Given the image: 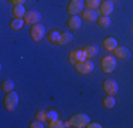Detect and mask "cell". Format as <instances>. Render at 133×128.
Instances as JSON below:
<instances>
[{"label":"cell","instance_id":"9","mask_svg":"<svg viewBox=\"0 0 133 128\" xmlns=\"http://www.w3.org/2000/svg\"><path fill=\"white\" fill-rule=\"evenodd\" d=\"M84 60H88L84 49H77L69 53V63L71 64H77L78 61H84Z\"/></svg>","mask_w":133,"mask_h":128},{"label":"cell","instance_id":"16","mask_svg":"<svg viewBox=\"0 0 133 128\" xmlns=\"http://www.w3.org/2000/svg\"><path fill=\"white\" fill-rule=\"evenodd\" d=\"M84 51L85 54H87V59H92V57H95L98 54V47L95 46V44H88V46L84 47Z\"/></svg>","mask_w":133,"mask_h":128},{"label":"cell","instance_id":"26","mask_svg":"<svg viewBox=\"0 0 133 128\" xmlns=\"http://www.w3.org/2000/svg\"><path fill=\"white\" fill-rule=\"evenodd\" d=\"M30 128H43L44 127V123L43 121H40V120H34V121H31L30 123V125H28Z\"/></svg>","mask_w":133,"mask_h":128},{"label":"cell","instance_id":"18","mask_svg":"<svg viewBox=\"0 0 133 128\" xmlns=\"http://www.w3.org/2000/svg\"><path fill=\"white\" fill-rule=\"evenodd\" d=\"M98 26H99L101 28H108L110 27V23H112V20H110V16H101L99 19H98Z\"/></svg>","mask_w":133,"mask_h":128},{"label":"cell","instance_id":"21","mask_svg":"<svg viewBox=\"0 0 133 128\" xmlns=\"http://www.w3.org/2000/svg\"><path fill=\"white\" fill-rule=\"evenodd\" d=\"M26 24V21H24V19H13V20L10 21V27L13 28V30H21V27Z\"/></svg>","mask_w":133,"mask_h":128},{"label":"cell","instance_id":"11","mask_svg":"<svg viewBox=\"0 0 133 128\" xmlns=\"http://www.w3.org/2000/svg\"><path fill=\"white\" fill-rule=\"evenodd\" d=\"M81 16H82V20L89 21V23L98 20V11L94 10V9H84V11L81 13Z\"/></svg>","mask_w":133,"mask_h":128},{"label":"cell","instance_id":"1","mask_svg":"<svg viewBox=\"0 0 133 128\" xmlns=\"http://www.w3.org/2000/svg\"><path fill=\"white\" fill-rule=\"evenodd\" d=\"M69 123H71V127L85 128V127H88V124L91 123V120H89V115H88V114L79 113V114H74V115H72V117L69 118Z\"/></svg>","mask_w":133,"mask_h":128},{"label":"cell","instance_id":"15","mask_svg":"<svg viewBox=\"0 0 133 128\" xmlns=\"http://www.w3.org/2000/svg\"><path fill=\"white\" fill-rule=\"evenodd\" d=\"M11 13H13V16H14L16 19H24V16H26L27 10L24 9L23 4H14Z\"/></svg>","mask_w":133,"mask_h":128},{"label":"cell","instance_id":"5","mask_svg":"<svg viewBox=\"0 0 133 128\" xmlns=\"http://www.w3.org/2000/svg\"><path fill=\"white\" fill-rule=\"evenodd\" d=\"M74 66H75L77 73H79V74H89V73H92L94 68H95V64L91 61L89 59L84 60V61H78L77 64H74Z\"/></svg>","mask_w":133,"mask_h":128},{"label":"cell","instance_id":"2","mask_svg":"<svg viewBox=\"0 0 133 128\" xmlns=\"http://www.w3.org/2000/svg\"><path fill=\"white\" fill-rule=\"evenodd\" d=\"M4 108L7 111H14L18 105V94L16 91H10V92H6V97H4Z\"/></svg>","mask_w":133,"mask_h":128},{"label":"cell","instance_id":"19","mask_svg":"<svg viewBox=\"0 0 133 128\" xmlns=\"http://www.w3.org/2000/svg\"><path fill=\"white\" fill-rule=\"evenodd\" d=\"M103 107L108 108V110H110V108H113L116 105V100H115V97L113 95H106L105 98H103Z\"/></svg>","mask_w":133,"mask_h":128},{"label":"cell","instance_id":"23","mask_svg":"<svg viewBox=\"0 0 133 128\" xmlns=\"http://www.w3.org/2000/svg\"><path fill=\"white\" fill-rule=\"evenodd\" d=\"M84 2H85L87 9H94V10H96L101 6V0H84Z\"/></svg>","mask_w":133,"mask_h":128},{"label":"cell","instance_id":"25","mask_svg":"<svg viewBox=\"0 0 133 128\" xmlns=\"http://www.w3.org/2000/svg\"><path fill=\"white\" fill-rule=\"evenodd\" d=\"M36 120H40V121H47L48 120V115H47L45 111H43V110H40V111H37L36 113Z\"/></svg>","mask_w":133,"mask_h":128},{"label":"cell","instance_id":"12","mask_svg":"<svg viewBox=\"0 0 133 128\" xmlns=\"http://www.w3.org/2000/svg\"><path fill=\"white\" fill-rule=\"evenodd\" d=\"M113 53H115V57L119 60H126L129 56H130V51L126 46H118L115 50H113Z\"/></svg>","mask_w":133,"mask_h":128},{"label":"cell","instance_id":"28","mask_svg":"<svg viewBox=\"0 0 133 128\" xmlns=\"http://www.w3.org/2000/svg\"><path fill=\"white\" fill-rule=\"evenodd\" d=\"M102 125H101L99 123H89L88 124V128H101Z\"/></svg>","mask_w":133,"mask_h":128},{"label":"cell","instance_id":"20","mask_svg":"<svg viewBox=\"0 0 133 128\" xmlns=\"http://www.w3.org/2000/svg\"><path fill=\"white\" fill-rule=\"evenodd\" d=\"M2 90H3L4 92L13 91V90H14V81H13V80H10V78L4 80V81L2 83Z\"/></svg>","mask_w":133,"mask_h":128},{"label":"cell","instance_id":"30","mask_svg":"<svg viewBox=\"0 0 133 128\" xmlns=\"http://www.w3.org/2000/svg\"><path fill=\"white\" fill-rule=\"evenodd\" d=\"M110 2H113V0H110Z\"/></svg>","mask_w":133,"mask_h":128},{"label":"cell","instance_id":"27","mask_svg":"<svg viewBox=\"0 0 133 128\" xmlns=\"http://www.w3.org/2000/svg\"><path fill=\"white\" fill-rule=\"evenodd\" d=\"M47 115H48V121H52V120H58V113H57L55 110H51L47 113Z\"/></svg>","mask_w":133,"mask_h":128},{"label":"cell","instance_id":"10","mask_svg":"<svg viewBox=\"0 0 133 128\" xmlns=\"http://www.w3.org/2000/svg\"><path fill=\"white\" fill-rule=\"evenodd\" d=\"M113 9H115L113 2H110V0H105V2H101L99 13L102 16H110V14H112V11H113Z\"/></svg>","mask_w":133,"mask_h":128},{"label":"cell","instance_id":"29","mask_svg":"<svg viewBox=\"0 0 133 128\" xmlns=\"http://www.w3.org/2000/svg\"><path fill=\"white\" fill-rule=\"evenodd\" d=\"M10 3H13V4H24V2L26 0H9Z\"/></svg>","mask_w":133,"mask_h":128},{"label":"cell","instance_id":"8","mask_svg":"<svg viewBox=\"0 0 133 128\" xmlns=\"http://www.w3.org/2000/svg\"><path fill=\"white\" fill-rule=\"evenodd\" d=\"M40 20H41V14L37 10H28L26 13V16H24V21L28 26H34V24L40 23Z\"/></svg>","mask_w":133,"mask_h":128},{"label":"cell","instance_id":"17","mask_svg":"<svg viewBox=\"0 0 133 128\" xmlns=\"http://www.w3.org/2000/svg\"><path fill=\"white\" fill-rule=\"evenodd\" d=\"M72 41V34L71 33H62L61 31V36H59V38H58V46H65V44H68V43H71Z\"/></svg>","mask_w":133,"mask_h":128},{"label":"cell","instance_id":"6","mask_svg":"<svg viewBox=\"0 0 133 128\" xmlns=\"http://www.w3.org/2000/svg\"><path fill=\"white\" fill-rule=\"evenodd\" d=\"M102 87H103V91L106 92V95H113V97H115V95L118 94V91H119L118 83H116L115 80H112V78L105 80Z\"/></svg>","mask_w":133,"mask_h":128},{"label":"cell","instance_id":"14","mask_svg":"<svg viewBox=\"0 0 133 128\" xmlns=\"http://www.w3.org/2000/svg\"><path fill=\"white\" fill-rule=\"evenodd\" d=\"M102 46H103V49H105L106 51H113L119 44H118V40H116L115 37H106L105 40H103Z\"/></svg>","mask_w":133,"mask_h":128},{"label":"cell","instance_id":"22","mask_svg":"<svg viewBox=\"0 0 133 128\" xmlns=\"http://www.w3.org/2000/svg\"><path fill=\"white\" fill-rule=\"evenodd\" d=\"M59 36H61V31H58V30H51V31L48 33V41H50V43H52V44H57V43H58Z\"/></svg>","mask_w":133,"mask_h":128},{"label":"cell","instance_id":"24","mask_svg":"<svg viewBox=\"0 0 133 128\" xmlns=\"http://www.w3.org/2000/svg\"><path fill=\"white\" fill-rule=\"evenodd\" d=\"M50 128H65V123L61 120H52L50 121Z\"/></svg>","mask_w":133,"mask_h":128},{"label":"cell","instance_id":"7","mask_svg":"<svg viewBox=\"0 0 133 128\" xmlns=\"http://www.w3.org/2000/svg\"><path fill=\"white\" fill-rule=\"evenodd\" d=\"M84 7H85V2H84V0H71V2L68 3L66 10H68V13L71 16H74V14H78V13L84 11Z\"/></svg>","mask_w":133,"mask_h":128},{"label":"cell","instance_id":"13","mask_svg":"<svg viewBox=\"0 0 133 128\" xmlns=\"http://www.w3.org/2000/svg\"><path fill=\"white\" fill-rule=\"evenodd\" d=\"M68 27L71 28V30H78V28H81V26H82V19L79 17L78 14H74V16H71V17L68 19Z\"/></svg>","mask_w":133,"mask_h":128},{"label":"cell","instance_id":"4","mask_svg":"<svg viewBox=\"0 0 133 128\" xmlns=\"http://www.w3.org/2000/svg\"><path fill=\"white\" fill-rule=\"evenodd\" d=\"M101 68H102V71L106 73V74L112 73L113 70L116 68V57H113V56L102 57V60H101Z\"/></svg>","mask_w":133,"mask_h":128},{"label":"cell","instance_id":"3","mask_svg":"<svg viewBox=\"0 0 133 128\" xmlns=\"http://www.w3.org/2000/svg\"><path fill=\"white\" fill-rule=\"evenodd\" d=\"M30 36L34 41H41L44 37H45V26H44L43 23H37V24L31 26Z\"/></svg>","mask_w":133,"mask_h":128}]
</instances>
